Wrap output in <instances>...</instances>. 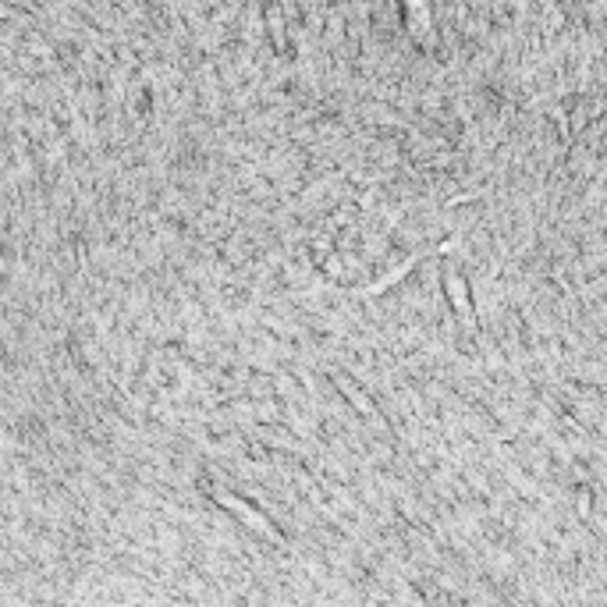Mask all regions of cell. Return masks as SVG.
Masks as SVG:
<instances>
[{
    "label": "cell",
    "instance_id": "obj_1",
    "mask_svg": "<svg viewBox=\"0 0 607 607\" xmlns=\"http://www.w3.org/2000/svg\"><path fill=\"white\" fill-rule=\"evenodd\" d=\"M220 501H224V505H227V508H231V512H238V515L245 518V526H253V529H263V533H270V529H266V522H263V515H256V512H249V508L242 505V501H235V497H220Z\"/></svg>",
    "mask_w": 607,
    "mask_h": 607
}]
</instances>
